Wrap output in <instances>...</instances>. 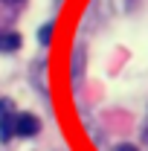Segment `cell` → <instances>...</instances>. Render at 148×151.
Segmentation results:
<instances>
[{
    "label": "cell",
    "mask_w": 148,
    "mask_h": 151,
    "mask_svg": "<svg viewBox=\"0 0 148 151\" xmlns=\"http://www.w3.org/2000/svg\"><path fill=\"white\" fill-rule=\"evenodd\" d=\"M15 122H18V108L12 99H0V142H9L15 137Z\"/></svg>",
    "instance_id": "cell-1"
},
{
    "label": "cell",
    "mask_w": 148,
    "mask_h": 151,
    "mask_svg": "<svg viewBox=\"0 0 148 151\" xmlns=\"http://www.w3.org/2000/svg\"><path fill=\"white\" fill-rule=\"evenodd\" d=\"M38 131H41V119H38L35 113H18V122H15V137L29 139V137H35Z\"/></svg>",
    "instance_id": "cell-2"
},
{
    "label": "cell",
    "mask_w": 148,
    "mask_h": 151,
    "mask_svg": "<svg viewBox=\"0 0 148 151\" xmlns=\"http://www.w3.org/2000/svg\"><path fill=\"white\" fill-rule=\"evenodd\" d=\"M20 44H23L20 32H15V29H3L0 32V52H18Z\"/></svg>",
    "instance_id": "cell-3"
},
{
    "label": "cell",
    "mask_w": 148,
    "mask_h": 151,
    "mask_svg": "<svg viewBox=\"0 0 148 151\" xmlns=\"http://www.w3.org/2000/svg\"><path fill=\"white\" fill-rule=\"evenodd\" d=\"M52 32H55V23H52V20L41 23V26H38V44H41V47H50V44H52Z\"/></svg>",
    "instance_id": "cell-4"
},
{
    "label": "cell",
    "mask_w": 148,
    "mask_h": 151,
    "mask_svg": "<svg viewBox=\"0 0 148 151\" xmlns=\"http://www.w3.org/2000/svg\"><path fill=\"white\" fill-rule=\"evenodd\" d=\"M84 44H78V47H75V52H73V78L75 81H78V76H81V61H84Z\"/></svg>",
    "instance_id": "cell-5"
},
{
    "label": "cell",
    "mask_w": 148,
    "mask_h": 151,
    "mask_svg": "<svg viewBox=\"0 0 148 151\" xmlns=\"http://www.w3.org/2000/svg\"><path fill=\"white\" fill-rule=\"evenodd\" d=\"M113 151H139V148H137V145H131V142H119Z\"/></svg>",
    "instance_id": "cell-6"
},
{
    "label": "cell",
    "mask_w": 148,
    "mask_h": 151,
    "mask_svg": "<svg viewBox=\"0 0 148 151\" xmlns=\"http://www.w3.org/2000/svg\"><path fill=\"white\" fill-rule=\"evenodd\" d=\"M0 3H6V6H20L23 0H0Z\"/></svg>",
    "instance_id": "cell-7"
},
{
    "label": "cell",
    "mask_w": 148,
    "mask_h": 151,
    "mask_svg": "<svg viewBox=\"0 0 148 151\" xmlns=\"http://www.w3.org/2000/svg\"><path fill=\"white\" fill-rule=\"evenodd\" d=\"M145 139H148V131H145Z\"/></svg>",
    "instance_id": "cell-8"
}]
</instances>
